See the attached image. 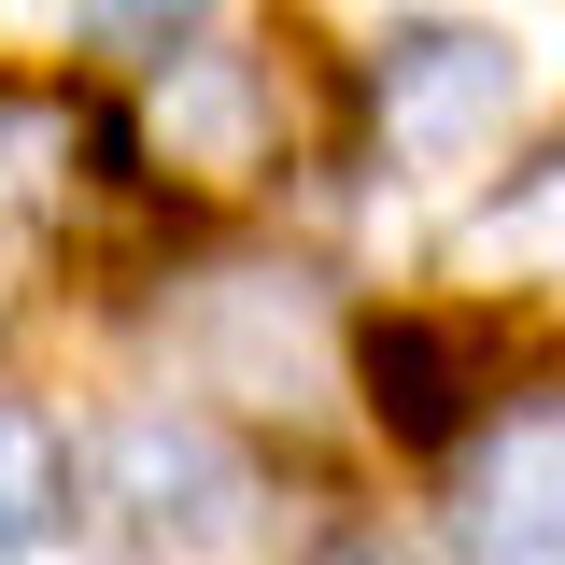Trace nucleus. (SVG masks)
I'll list each match as a JSON object with an SVG mask.
<instances>
[{
	"mask_svg": "<svg viewBox=\"0 0 565 565\" xmlns=\"http://www.w3.org/2000/svg\"><path fill=\"white\" fill-rule=\"evenodd\" d=\"M141 156L199 199H255L282 170V85L255 43H170L141 85Z\"/></svg>",
	"mask_w": 565,
	"mask_h": 565,
	"instance_id": "f257e3e1",
	"label": "nucleus"
},
{
	"mask_svg": "<svg viewBox=\"0 0 565 565\" xmlns=\"http://www.w3.org/2000/svg\"><path fill=\"white\" fill-rule=\"evenodd\" d=\"M99 509H114L128 552H212V537H241L255 481L199 411H128L99 438Z\"/></svg>",
	"mask_w": 565,
	"mask_h": 565,
	"instance_id": "f03ea898",
	"label": "nucleus"
},
{
	"mask_svg": "<svg viewBox=\"0 0 565 565\" xmlns=\"http://www.w3.org/2000/svg\"><path fill=\"white\" fill-rule=\"evenodd\" d=\"M509 99H523V57L494 43V29H396L382 71H367V114L396 156L424 170H467L494 128H509Z\"/></svg>",
	"mask_w": 565,
	"mask_h": 565,
	"instance_id": "7ed1b4c3",
	"label": "nucleus"
},
{
	"mask_svg": "<svg viewBox=\"0 0 565 565\" xmlns=\"http://www.w3.org/2000/svg\"><path fill=\"white\" fill-rule=\"evenodd\" d=\"M199 367L241 411H311L326 396V311L297 269H212L199 282Z\"/></svg>",
	"mask_w": 565,
	"mask_h": 565,
	"instance_id": "20e7f679",
	"label": "nucleus"
},
{
	"mask_svg": "<svg viewBox=\"0 0 565 565\" xmlns=\"http://www.w3.org/2000/svg\"><path fill=\"white\" fill-rule=\"evenodd\" d=\"M353 353H367V411L396 438H452L494 396V326H467V311H382Z\"/></svg>",
	"mask_w": 565,
	"mask_h": 565,
	"instance_id": "39448f33",
	"label": "nucleus"
},
{
	"mask_svg": "<svg viewBox=\"0 0 565 565\" xmlns=\"http://www.w3.org/2000/svg\"><path fill=\"white\" fill-rule=\"evenodd\" d=\"M467 552L481 565H565V411H509L467 452Z\"/></svg>",
	"mask_w": 565,
	"mask_h": 565,
	"instance_id": "423d86ee",
	"label": "nucleus"
},
{
	"mask_svg": "<svg viewBox=\"0 0 565 565\" xmlns=\"http://www.w3.org/2000/svg\"><path fill=\"white\" fill-rule=\"evenodd\" d=\"M452 269L467 282H565V141L537 170H509V184L452 226Z\"/></svg>",
	"mask_w": 565,
	"mask_h": 565,
	"instance_id": "0eeeda50",
	"label": "nucleus"
},
{
	"mask_svg": "<svg viewBox=\"0 0 565 565\" xmlns=\"http://www.w3.org/2000/svg\"><path fill=\"white\" fill-rule=\"evenodd\" d=\"M57 494H71V467H57V424L0 396V565L57 537Z\"/></svg>",
	"mask_w": 565,
	"mask_h": 565,
	"instance_id": "6e6552de",
	"label": "nucleus"
},
{
	"mask_svg": "<svg viewBox=\"0 0 565 565\" xmlns=\"http://www.w3.org/2000/svg\"><path fill=\"white\" fill-rule=\"evenodd\" d=\"M184 14H199V0H85V29H99V43H170Z\"/></svg>",
	"mask_w": 565,
	"mask_h": 565,
	"instance_id": "1a4fd4ad",
	"label": "nucleus"
},
{
	"mask_svg": "<svg viewBox=\"0 0 565 565\" xmlns=\"http://www.w3.org/2000/svg\"><path fill=\"white\" fill-rule=\"evenodd\" d=\"M340 565H424V552H396V537H353V552Z\"/></svg>",
	"mask_w": 565,
	"mask_h": 565,
	"instance_id": "9d476101",
	"label": "nucleus"
}]
</instances>
